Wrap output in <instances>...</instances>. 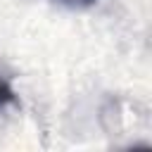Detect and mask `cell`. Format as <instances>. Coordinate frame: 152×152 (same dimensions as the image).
I'll return each instance as SVG.
<instances>
[{
    "instance_id": "obj_2",
    "label": "cell",
    "mask_w": 152,
    "mask_h": 152,
    "mask_svg": "<svg viewBox=\"0 0 152 152\" xmlns=\"http://www.w3.org/2000/svg\"><path fill=\"white\" fill-rule=\"evenodd\" d=\"M52 2H59V5L71 7V10H83V7H90V5L97 2V0H52Z\"/></svg>"
},
{
    "instance_id": "obj_1",
    "label": "cell",
    "mask_w": 152,
    "mask_h": 152,
    "mask_svg": "<svg viewBox=\"0 0 152 152\" xmlns=\"http://www.w3.org/2000/svg\"><path fill=\"white\" fill-rule=\"evenodd\" d=\"M14 102H17L14 90L10 88V83H7V81H2V78H0V107H5V104H14Z\"/></svg>"
}]
</instances>
